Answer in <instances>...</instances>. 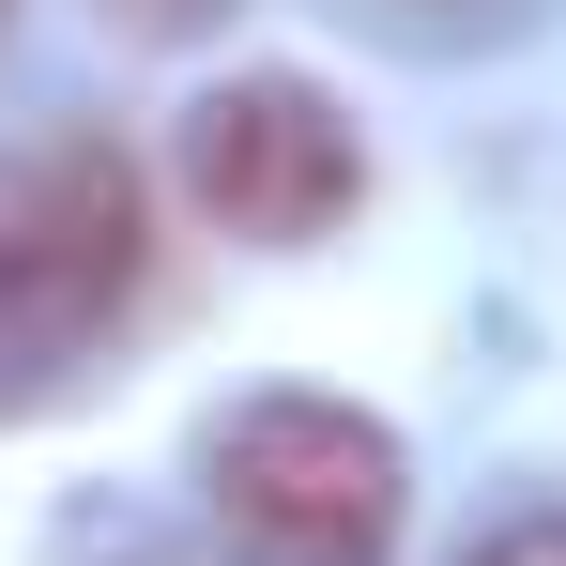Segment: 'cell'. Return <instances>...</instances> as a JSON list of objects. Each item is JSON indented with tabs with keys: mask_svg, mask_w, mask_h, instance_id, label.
<instances>
[{
	"mask_svg": "<svg viewBox=\"0 0 566 566\" xmlns=\"http://www.w3.org/2000/svg\"><path fill=\"white\" fill-rule=\"evenodd\" d=\"M0 15H15V0H0Z\"/></svg>",
	"mask_w": 566,
	"mask_h": 566,
	"instance_id": "cell-6",
	"label": "cell"
},
{
	"mask_svg": "<svg viewBox=\"0 0 566 566\" xmlns=\"http://www.w3.org/2000/svg\"><path fill=\"white\" fill-rule=\"evenodd\" d=\"M154 276V199L123 138H31L0 154V398L62 382Z\"/></svg>",
	"mask_w": 566,
	"mask_h": 566,
	"instance_id": "cell-1",
	"label": "cell"
},
{
	"mask_svg": "<svg viewBox=\"0 0 566 566\" xmlns=\"http://www.w3.org/2000/svg\"><path fill=\"white\" fill-rule=\"evenodd\" d=\"M123 15H138V31H169V15H199V0H123Z\"/></svg>",
	"mask_w": 566,
	"mask_h": 566,
	"instance_id": "cell-5",
	"label": "cell"
},
{
	"mask_svg": "<svg viewBox=\"0 0 566 566\" xmlns=\"http://www.w3.org/2000/svg\"><path fill=\"white\" fill-rule=\"evenodd\" d=\"M474 566H566V521H505V536H490Z\"/></svg>",
	"mask_w": 566,
	"mask_h": 566,
	"instance_id": "cell-4",
	"label": "cell"
},
{
	"mask_svg": "<svg viewBox=\"0 0 566 566\" xmlns=\"http://www.w3.org/2000/svg\"><path fill=\"white\" fill-rule=\"evenodd\" d=\"M185 185L245 245H322L368 199V138H353V107L306 93V77H230V93L185 107Z\"/></svg>",
	"mask_w": 566,
	"mask_h": 566,
	"instance_id": "cell-3",
	"label": "cell"
},
{
	"mask_svg": "<svg viewBox=\"0 0 566 566\" xmlns=\"http://www.w3.org/2000/svg\"><path fill=\"white\" fill-rule=\"evenodd\" d=\"M199 474H214V521L261 566H382L398 490H413L398 474V429L353 413V398H306V382L230 398L214 444H199Z\"/></svg>",
	"mask_w": 566,
	"mask_h": 566,
	"instance_id": "cell-2",
	"label": "cell"
}]
</instances>
